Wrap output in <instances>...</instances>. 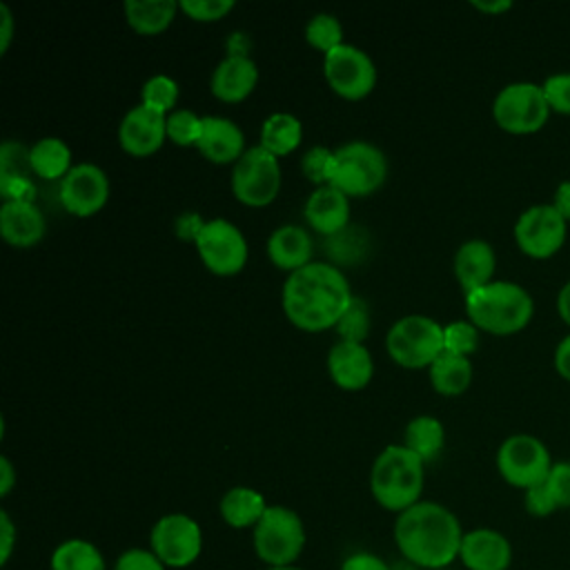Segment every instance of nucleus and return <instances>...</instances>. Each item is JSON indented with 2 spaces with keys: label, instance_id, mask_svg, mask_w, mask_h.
I'll use <instances>...</instances> for the list:
<instances>
[{
  "label": "nucleus",
  "instance_id": "35",
  "mask_svg": "<svg viewBox=\"0 0 570 570\" xmlns=\"http://www.w3.org/2000/svg\"><path fill=\"white\" fill-rule=\"evenodd\" d=\"M479 347V327L472 321H452L443 325V350L468 356Z\"/></svg>",
  "mask_w": 570,
  "mask_h": 570
},
{
  "label": "nucleus",
  "instance_id": "34",
  "mask_svg": "<svg viewBox=\"0 0 570 570\" xmlns=\"http://www.w3.org/2000/svg\"><path fill=\"white\" fill-rule=\"evenodd\" d=\"M203 131V116L191 109H174L167 114V138H171L180 147H189L198 142Z\"/></svg>",
  "mask_w": 570,
  "mask_h": 570
},
{
  "label": "nucleus",
  "instance_id": "27",
  "mask_svg": "<svg viewBox=\"0 0 570 570\" xmlns=\"http://www.w3.org/2000/svg\"><path fill=\"white\" fill-rule=\"evenodd\" d=\"M27 163L31 171L47 180H62L73 167L71 149L58 136H45L36 140L27 151Z\"/></svg>",
  "mask_w": 570,
  "mask_h": 570
},
{
  "label": "nucleus",
  "instance_id": "31",
  "mask_svg": "<svg viewBox=\"0 0 570 570\" xmlns=\"http://www.w3.org/2000/svg\"><path fill=\"white\" fill-rule=\"evenodd\" d=\"M403 445L412 450L425 463L432 461L445 445V428L436 416L419 414L414 416L403 432Z\"/></svg>",
  "mask_w": 570,
  "mask_h": 570
},
{
  "label": "nucleus",
  "instance_id": "50",
  "mask_svg": "<svg viewBox=\"0 0 570 570\" xmlns=\"http://www.w3.org/2000/svg\"><path fill=\"white\" fill-rule=\"evenodd\" d=\"M557 309H559L561 318L570 325V281L561 287V292L557 296Z\"/></svg>",
  "mask_w": 570,
  "mask_h": 570
},
{
  "label": "nucleus",
  "instance_id": "48",
  "mask_svg": "<svg viewBox=\"0 0 570 570\" xmlns=\"http://www.w3.org/2000/svg\"><path fill=\"white\" fill-rule=\"evenodd\" d=\"M16 483V470L7 456H0V494L7 497Z\"/></svg>",
  "mask_w": 570,
  "mask_h": 570
},
{
  "label": "nucleus",
  "instance_id": "17",
  "mask_svg": "<svg viewBox=\"0 0 570 570\" xmlns=\"http://www.w3.org/2000/svg\"><path fill=\"white\" fill-rule=\"evenodd\" d=\"M459 561L468 570H508L512 563V546L508 537L494 528H474L463 534Z\"/></svg>",
  "mask_w": 570,
  "mask_h": 570
},
{
  "label": "nucleus",
  "instance_id": "8",
  "mask_svg": "<svg viewBox=\"0 0 570 570\" xmlns=\"http://www.w3.org/2000/svg\"><path fill=\"white\" fill-rule=\"evenodd\" d=\"M550 105L546 100L543 87L530 80H517L499 89L492 102V116L497 125L510 134H532L539 131L548 116Z\"/></svg>",
  "mask_w": 570,
  "mask_h": 570
},
{
  "label": "nucleus",
  "instance_id": "26",
  "mask_svg": "<svg viewBox=\"0 0 570 570\" xmlns=\"http://www.w3.org/2000/svg\"><path fill=\"white\" fill-rule=\"evenodd\" d=\"M176 0H125L122 11L127 24L142 36H156L165 31L178 11Z\"/></svg>",
  "mask_w": 570,
  "mask_h": 570
},
{
  "label": "nucleus",
  "instance_id": "14",
  "mask_svg": "<svg viewBox=\"0 0 570 570\" xmlns=\"http://www.w3.org/2000/svg\"><path fill=\"white\" fill-rule=\"evenodd\" d=\"M568 220L550 203H539L523 209L514 223V240L519 249L532 258H548L561 249Z\"/></svg>",
  "mask_w": 570,
  "mask_h": 570
},
{
  "label": "nucleus",
  "instance_id": "23",
  "mask_svg": "<svg viewBox=\"0 0 570 570\" xmlns=\"http://www.w3.org/2000/svg\"><path fill=\"white\" fill-rule=\"evenodd\" d=\"M494 267H497L494 249L483 238H470L461 243L454 254V276L465 294L488 285L492 281Z\"/></svg>",
  "mask_w": 570,
  "mask_h": 570
},
{
  "label": "nucleus",
  "instance_id": "1",
  "mask_svg": "<svg viewBox=\"0 0 570 570\" xmlns=\"http://www.w3.org/2000/svg\"><path fill=\"white\" fill-rule=\"evenodd\" d=\"M354 296L345 274L332 263L312 261L287 274L283 285V312L305 332L336 327Z\"/></svg>",
  "mask_w": 570,
  "mask_h": 570
},
{
  "label": "nucleus",
  "instance_id": "37",
  "mask_svg": "<svg viewBox=\"0 0 570 570\" xmlns=\"http://www.w3.org/2000/svg\"><path fill=\"white\" fill-rule=\"evenodd\" d=\"M178 7L191 20L214 22L225 18L236 7V2L234 0H178Z\"/></svg>",
  "mask_w": 570,
  "mask_h": 570
},
{
  "label": "nucleus",
  "instance_id": "4",
  "mask_svg": "<svg viewBox=\"0 0 570 570\" xmlns=\"http://www.w3.org/2000/svg\"><path fill=\"white\" fill-rule=\"evenodd\" d=\"M534 312L532 296L512 281H490L465 294L468 318L485 332L512 334L523 330Z\"/></svg>",
  "mask_w": 570,
  "mask_h": 570
},
{
  "label": "nucleus",
  "instance_id": "30",
  "mask_svg": "<svg viewBox=\"0 0 570 570\" xmlns=\"http://www.w3.org/2000/svg\"><path fill=\"white\" fill-rule=\"evenodd\" d=\"M51 570H107V561L96 543L71 537L58 543L49 559Z\"/></svg>",
  "mask_w": 570,
  "mask_h": 570
},
{
  "label": "nucleus",
  "instance_id": "21",
  "mask_svg": "<svg viewBox=\"0 0 570 570\" xmlns=\"http://www.w3.org/2000/svg\"><path fill=\"white\" fill-rule=\"evenodd\" d=\"M0 234L13 247H31L45 236V216L33 200H2Z\"/></svg>",
  "mask_w": 570,
  "mask_h": 570
},
{
  "label": "nucleus",
  "instance_id": "6",
  "mask_svg": "<svg viewBox=\"0 0 570 570\" xmlns=\"http://www.w3.org/2000/svg\"><path fill=\"white\" fill-rule=\"evenodd\" d=\"M387 176L385 154L367 140H347L334 149V169L330 185L347 196H367L383 185Z\"/></svg>",
  "mask_w": 570,
  "mask_h": 570
},
{
  "label": "nucleus",
  "instance_id": "39",
  "mask_svg": "<svg viewBox=\"0 0 570 570\" xmlns=\"http://www.w3.org/2000/svg\"><path fill=\"white\" fill-rule=\"evenodd\" d=\"M111 570H167L149 548H129L118 554Z\"/></svg>",
  "mask_w": 570,
  "mask_h": 570
},
{
  "label": "nucleus",
  "instance_id": "20",
  "mask_svg": "<svg viewBox=\"0 0 570 570\" xmlns=\"http://www.w3.org/2000/svg\"><path fill=\"white\" fill-rule=\"evenodd\" d=\"M196 149L216 165L236 163L245 147V136L240 127L225 116H203V131L196 142Z\"/></svg>",
  "mask_w": 570,
  "mask_h": 570
},
{
  "label": "nucleus",
  "instance_id": "11",
  "mask_svg": "<svg viewBox=\"0 0 570 570\" xmlns=\"http://www.w3.org/2000/svg\"><path fill=\"white\" fill-rule=\"evenodd\" d=\"M194 243L203 265L218 276L238 274L247 263L245 234L227 218L203 220Z\"/></svg>",
  "mask_w": 570,
  "mask_h": 570
},
{
  "label": "nucleus",
  "instance_id": "28",
  "mask_svg": "<svg viewBox=\"0 0 570 570\" xmlns=\"http://www.w3.org/2000/svg\"><path fill=\"white\" fill-rule=\"evenodd\" d=\"M430 370V383L432 387L443 394V396H459L468 390L472 381V363L468 356L452 354V352H441Z\"/></svg>",
  "mask_w": 570,
  "mask_h": 570
},
{
  "label": "nucleus",
  "instance_id": "7",
  "mask_svg": "<svg viewBox=\"0 0 570 570\" xmlns=\"http://www.w3.org/2000/svg\"><path fill=\"white\" fill-rule=\"evenodd\" d=\"M385 350L403 367H430L443 352V325L425 314H407L392 323Z\"/></svg>",
  "mask_w": 570,
  "mask_h": 570
},
{
  "label": "nucleus",
  "instance_id": "3",
  "mask_svg": "<svg viewBox=\"0 0 570 570\" xmlns=\"http://www.w3.org/2000/svg\"><path fill=\"white\" fill-rule=\"evenodd\" d=\"M425 481V461L403 443L385 445L370 470V492L374 501L390 512H403L421 501Z\"/></svg>",
  "mask_w": 570,
  "mask_h": 570
},
{
  "label": "nucleus",
  "instance_id": "29",
  "mask_svg": "<svg viewBox=\"0 0 570 570\" xmlns=\"http://www.w3.org/2000/svg\"><path fill=\"white\" fill-rule=\"evenodd\" d=\"M303 140V122L289 111H274L261 125L258 145L274 156L292 154Z\"/></svg>",
  "mask_w": 570,
  "mask_h": 570
},
{
  "label": "nucleus",
  "instance_id": "42",
  "mask_svg": "<svg viewBox=\"0 0 570 570\" xmlns=\"http://www.w3.org/2000/svg\"><path fill=\"white\" fill-rule=\"evenodd\" d=\"M523 503H525V510H528L532 517H550L554 510H559V505H557L552 492L548 490L546 481H541V483L528 488Z\"/></svg>",
  "mask_w": 570,
  "mask_h": 570
},
{
  "label": "nucleus",
  "instance_id": "15",
  "mask_svg": "<svg viewBox=\"0 0 570 570\" xmlns=\"http://www.w3.org/2000/svg\"><path fill=\"white\" fill-rule=\"evenodd\" d=\"M58 196L69 214L87 218L100 212L109 200V176L96 163H76L60 180Z\"/></svg>",
  "mask_w": 570,
  "mask_h": 570
},
{
  "label": "nucleus",
  "instance_id": "24",
  "mask_svg": "<svg viewBox=\"0 0 570 570\" xmlns=\"http://www.w3.org/2000/svg\"><path fill=\"white\" fill-rule=\"evenodd\" d=\"M267 256L283 272H296L312 263V238L301 225H281L267 238Z\"/></svg>",
  "mask_w": 570,
  "mask_h": 570
},
{
  "label": "nucleus",
  "instance_id": "38",
  "mask_svg": "<svg viewBox=\"0 0 570 570\" xmlns=\"http://www.w3.org/2000/svg\"><path fill=\"white\" fill-rule=\"evenodd\" d=\"M541 87L552 111L570 114V71H559L548 76Z\"/></svg>",
  "mask_w": 570,
  "mask_h": 570
},
{
  "label": "nucleus",
  "instance_id": "36",
  "mask_svg": "<svg viewBox=\"0 0 570 570\" xmlns=\"http://www.w3.org/2000/svg\"><path fill=\"white\" fill-rule=\"evenodd\" d=\"M301 169L303 174L316 183V187L321 185H330L332 178V169H334V149H327L323 145H314L303 154L301 160Z\"/></svg>",
  "mask_w": 570,
  "mask_h": 570
},
{
  "label": "nucleus",
  "instance_id": "40",
  "mask_svg": "<svg viewBox=\"0 0 570 570\" xmlns=\"http://www.w3.org/2000/svg\"><path fill=\"white\" fill-rule=\"evenodd\" d=\"M336 327L345 341H361L367 330V309H365L363 301L354 298L350 309L343 314V318L338 321Z\"/></svg>",
  "mask_w": 570,
  "mask_h": 570
},
{
  "label": "nucleus",
  "instance_id": "47",
  "mask_svg": "<svg viewBox=\"0 0 570 570\" xmlns=\"http://www.w3.org/2000/svg\"><path fill=\"white\" fill-rule=\"evenodd\" d=\"M552 205L559 209V214H561L566 220H570V178L563 180V183L557 187Z\"/></svg>",
  "mask_w": 570,
  "mask_h": 570
},
{
  "label": "nucleus",
  "instance_id": "16",
  "mask_svg": "<svg viewBox=\"0 0 570 570\" xmlns=\"http://www.w3.org/2000/svg\"><path fill=\"white\" fill-rule=\"evenodd\" d=\"M167 138V116L147 105L131 107L118 125V142L131 156H149Z\"/></svg>",
  "mask_w": 570,
  "mask_h": 570
},
{
  "label": "nucleus",
  "instance_id": "2",
  "mask_svg": "<svg viewBox=\"0 0 570 570\" xmlns=\"http://www.w3.org/2000/svg\"><path fill=\"white\" fill-rule=\"evenodd\" d=\"M463 534L456 514L436 501H419L394 521V541L403 561L421 570H445L456 561Z\"/></svg>",
  "mask_w": 570,
  "mask_h": 570
},
{
  "label": "nucleus",
  "instance_id": "12",
  "mask_svg": "<svg viewBox=\"0 0 570 570\" xmlns=\"http://www.w3.org/2000/svg\"><path fill=\"white\" fill-rule=\"evenodd\" d=\"M499 474L514 488L528 490L552 470V456L546 443L532 434H512L497 450Z\"/></svg>",
  "mask_w": 570,
  "mask_h": 570
},
{
  "label": "nucleus",
  "instance_id": "13",
  "mask_svg": "<svg viewBox=\"0 0 570 570\" xmlns=\"http://www.w3.org/2000/svg\"><path fill=\"white\" fill-rule=\"evenodd\" d=\"M323 73L334 94L358 100L365 98L376 85V65L356 45H338L323 53Z\"/></svg>",
  "mask_w": 570,
  "mask_h": 570
},
{
  "label": "nucleus",
  "instance_id": "45",
  "mask_svg": "<svg viewBox=\"0 0 570 570\" xmlns=\"http://www.w3.org/2000/svg\"><path fill=\"white\" fill-rule=\"evenodd\" d=\"M554 367L563 379L570 381V334L563 336L554 350Z\"/></svg>",
  "mask_w": 570,
  "mask_h": 570
},
{
  "label": "nucleus",
  "instance_id": "46",
  "mask_svg": "<svg viewBox=\"0 0 570 570\" xmlns=\"http://www.w3.org/2000/svg\"><path fill=\"white\" fill-rule=\"evenodd\" d=\"M13 36V16L4 2H0V56L9 49Z\"/></svg>",
  "mask_w": 570,
  "mask_h": 570
},
{
  "label": "nucleus",
  "instance_id": "22",
  "mask_svg": "<svg viewBox=\"0 0 570 570\" xmlns=\"http://www.w3.org/2000/svg\"><path fill=\"white\" fill-rule=\"evenodd\" d=\"M347 198L350 196L343 194L334 185L316 187L307 196L305 207H303L307 225L325 236L341 232L350 218V200Z\"/></svg>",
  "mask_w": 570,
  "mask_h": 570
},
{
  "label": "nucleus",
  "instance_id": "5",
  "mask_svg": "<svg viewBox=\"0 0 570 570\" xmlns=\"http://www.w3.org/2000/svg\"><path fill=\"white\" fill-rule=\"evenodd\" d=\"M254 552L267 566H294L303 554L307 534L296 510L287 505H269L252 530Z\"/></svg>",
  "mask_w": 570,
  "mask_h": 570
},
{
  "label": "nucleus",
  "instance_id": "49",
  "mask_svg": "<svg viewBox=\"0 0 570 570\" xmlns=\"http://www.w3.org/2000/svg\"><path fill=\"white\" fill-rule=\"evenodd\" d=\"M472 7L479 9V11H485V13H501V11L510 9L512 2H510V0H490V2H485V0H472Z\"/></svg>",
  "mask_w": 570,
  "mask_h": 570
},
{
  "label": "nucleus",
  "instance_id": "19",
  "mask_svg": "<svg viewBox=\"0 0 570 570\" xmlns=\"http://www.w3.org/2000/svg\"><path fill=\"white\" fill-rule=\"evenodd\" d=\"M258 82V67L245 53L225 56L212 71L209 89L223 102H238L247 98Z\"/></svg>",
  "mask_w": 570,
  "mask_h": 570
},
{
  "label": "nucleus",
  "instance_id": "18",
  "mask_svg": "<svg viewBox=\"0 0 570 570\" xmlns=\"http://www.w3.org/2000/svg\"><path fill=\"white\" fill-rule=\"evenodd\" d=\"M327 372L343 390H361L372 381L374 361L361 341H336L327 352Z\"/></svg>",
  "mask_w": 570,
  "mask_h": 570
},
{
  "label": "nucleus",
  "instance_id": "10",
  "mask_svg": "<svg viewBox=\"0 0 570 570\" xmlns=\"http://www.w3.org/2000/svg\"><path fill=\"white\" fill-rule=\"evenodd\" d=\"M149 550L167 568H189L203 552L200 523L183 512H169L160 517L151 525Z\"/></svg>",
  "mask_w": 570,
  "mask_h": 570
},
{
  "label": "nucleus",
  "instance_id": "43",
  "mask_svg": "<svg viewBox=\"0 0 570 570\" xmlns=\"http://www.w3.org/2000/svg\"><path fill=\"white\" fill-rule=\"evenodd\" d=\"M341 570H392L379 554L374 552H352L343 559Z\"/></svg>",
  "mask_w": 570,
  "mask_h": 570
},
{
  "label": "nucleus",
  "instance_id": "25",
  "mask_svg": "<svg viewBox=\"0 0 570 570\" xmlns=\"http://www.w3.org/2000/svg\"><path fill=\"white\" fill-rule=\"evenodd\" d=\"M269 503L265 497L247 485H234L229 488L218 503L223 521L234 530H247L256 528V523L263 519Z\"/></svg>",
  "mask_w": 570,
  "mask_h": 570
},
{
  "label": "nucleus",
  "instance_id": "51",
  "mask_svg": "<svg viewBox=\"0 0 570 570\" xmlns=\"http://www.w3.org/2000/svg\"><path fill=\"white\" fill-rule=\"evenodd\" d=\"M263 570H303L301 566H267V568H263Z\"/></svg>",
  "mask_w": 570,
  "mask_h": 570
},
{
  "label": "nucleus",
  "instance_id": "32",
  "mask_svg": "<svg viewBox=\"0 0 570 570\" xmlns=\"http://www.w3.org/2000/svg\"><path fill=\"white\" fill-rule=\"evenodd\" d=\"M178 96H180V87L178 82L167 76V73H154L149 76L145 82H142V89H140V102L151 107L154 111H160V114H171L176 109V102H178Z\"/></svg>",
  "mask_w": 570,
  "mask_h": 570
},
{
  "label": "nucleus",
  "instance_id": "41",
  "mask_svg": "<svg viewBox=\"0 0 570 570\" xmlns=\"http://www.w3.org/2000/svg\"><path fill=\"white\" fill-rule=\"evenodd\" d=\"M546 485L559 508H570V461L552 463V470L546 476Z\"/></svg>",
  "mask_w": 570,
  "mask_h": 570
},
{
  "label": "nucleus",
  "instance_id": "9",
  "mask_svg": "<svg viewBox=\"0 0 570 570\" xmlns=\"http://www.w3.org/2000/svg\"><path fill=\"white\" fill-rule=\"evenodd\" d=\"M281 189L278 156L261 145H252L232 167V191L249 207L269 205Z\"/></svg>",
  "mask_w": 570,
  "mask_h": 570
},
{
  "label": "nucleus",
  "instance_id": "33",
  "mask_svg": "<svg viewBox=\"0 0 570 570\" xmlns=\"http://www.w3.org/2000/svg\"><path fill=\"white\" fill-rule=\"evenodd\" d=\"M305 40L314 49L327 53L334 47L343 45V24L334 13H325V11L314 13L305 24Z\"/></svg>",
  "mask_w": 570,
  "mask_h": 570
},
{
  "label": "nucleus",
  "instance_id": "44",
  "mask_svg": "<svg viewBox=\"0 0 570 570\" xmlns=\"http://www.w3.org/2000/svg\"><path fill=\"white\" fill-rule=\"evenodd\" d=\"M0 563H7L16 543V525L4 510L0 512Z\"/></svg>",
  "mask_w": 570,
  "mask_h": 570
}]
</instances>
